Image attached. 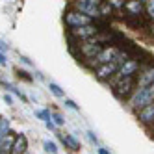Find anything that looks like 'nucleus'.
<instances>
[{"label": "nucleus", "mask_w": 154, "mask_h": 154, "mask_svg": "<svg viewBox=\"0 0 154 154\" xmlns=\"http://www.w3.org/2000/svg\"><path fill=\"white\" fill-rule=\"evenodd\" d=\"M108 84L112 85V91H113L115 98H119L121 102H126L132 97V93L136 91V87H137L136 76H121L119 72H115Z\"/></svg>", "instance_id": "f257e3e1"}, {"label": "nucleus", "mask_w": 154, "mask_h": 154, "mask_svg": "<svg viewBox=\"0 0 154 154\" xmlns=\"http://www.w3.org/2000/svg\"><path fill=\"white\" fill-rule=\"evenodd\" d=\"M150 102H154V85H150V87H136V91L132 93V97L126 100L128 108L134 113L139 112L141 108H145Z\"/></svg>", "instance_id": "f03ea898"}, {"label": "nucleus", "mask_w": 154, "mask_h": 154, "mask_svg": "<svg viewBox=\"0 0 154 154\" xmlns=\"http://www.w3.org/2000/svg\"><path fill=\"white\" fill-rule=\"evenodd\" d=\"M63 23H65L67 28H80V26H85V24H91L93 19L87 17L82 11H78V9L69 8L67 11H65V15H63Z\"/></svg>", "instance_id": "7ed1b4c3"}, {"label": "nucleus", "mask_w": 154, "mask_h": 154, "mask_svg": "<svg viewBox=\"0 0 154 154\" xmlns=\"http://www.w3.org/2000/svg\"><path fill=\"white\" fill-rule=\"evenodd\" d=\"M102 4V0H72L71 8L78 9V11L85 13L87 17H91L93 20L100 19V13H98V6Z\"/></svg>", "instance_id": "20e7f679"}, {"label": "nucleus", "mask_w": 154, "mask_h": 154, "mask_svg": "<svg viewBox=\"0 0 154 154\" xmlns=\"http://www.w3.org/2000/svg\"><path fill=\"white\" fill-rule=\"evenodd\" d=\"M98 34V28H97V24L95 23H91V24H85V26H80V28H69V32H67V35L69 37H72V39H76V41H87V39H91V37H95Z\"/></svg>", "instance_id": "39448f33"}, {"label": "nucleus", "mask_w": 154, "mask_h": 154, "mask_svg": "<svg viewBox=\"0 0 154 154\" xmlns=\"http://www.w3.org/2000/svg\"><path fill=\"white\" fill-rule=\"evenodd\" d=\"M102 48H104V45L97 43L93 37L87 39V41H82L80 43V60H93V58H97L98 54H100Z\"/></svg>", "instance_id": "423d86ee"}, {"label": "nucleus", "mask_w": 154, "mask_h": 154, "mask_svg": "<svg viewBox=\"0 0 154 154\" xmlns=\"http://www.w3.org/2000/svg\"><path fill=\"white\" fill-rule=\"evenodd\" d=\"M136 80H137V87L154 85V61H147L139 69V72L136 74Z\"/></svg>", "instance_id": "0eeeda50"}, {"label": "nucleus", "mask_w": 154, "mask_h": 154, "mask_svg": "<svg viewBox=\"0 0 154 154\" xmlns=\"http://www.w3.org/2000/svg\"><path fill=\"white\" fill-rule=\"evenodd\" d=\"M119 71V63L117 61H109V63H100L98 67H95L93 74H95V78L97 80H100V82H109L112 80V76Z\"/></svg>", "instance_id": "6e6552de"}, {"label": "nucleus", "mask_w": 154, "mask_h": 154, "mask_svg": "<svg viewBox=\"0 0 154 154\" xmlns=\"http://www.w3.org/2000/svg\"><path fill=\"white\" fill-rule=\"evenodd\" d=\"M136 119L139 121V125H143L145 128H150L154 123V102L147 104L145 108H141L139 112H136Z\"/></svg>", "instance_id": "1a4fd4ad"}, {"label": "nucleus", "mask_w": 154, "mask_h": 154, "mask_svg": "<svg viewBox=\"0 0 154 154\" xmlns=\"http://www.w3.org/2000/svg\"><path fill=\"white\" fill-rule=\"evenodd\" d=\"M125 13L128 17H143L145 15V4L139 0H125Z\"/></svg>", "instance_id": "9d476101"}, {"label": "nucleus", "mask_w": 154, "mask_h": 154, "mask_svg": "<svg viewBox=\"0 0 154 154\" xmlns=\"http://www.w3.org/2000/svg\"><path fill=\"white\" fill-rule=\"evenodd\" d=\"M98 63H109V61H117L119 63V47H104L100 54L97 56Z\"/></svg>", "instance_id": "9b49d317"}, {"label": "nucleus", "mask_w": 154, "mask_h": 154, "mask_svg": "<svg viewBox=\"0 0 154 154\" xmlns=\"http://www.w3.org/2000/svg\"><path fill=\"white\" fill-rule=\"evenodd\" d=\"M15 137L17 134L13 130H9L8 134L0 139V154H11V149H13V143H15Z\"/></svg>", "instance_id": "f8f14e48"}, {"label": "nucleus", "mask_w": 154, "mask_h": 154, "mask_svg": "<svg viewBox=\"0 0 154 154\" xmlns=\"http://www.w3.org/2000/svg\"><path fill=\"white\" fill-rule=\"evenodd\" d=\"M58 137L61 139V143H63V145L67 147V149H71L72 152H78V150L82 149V145H80V141L76 139V137H74L72 134H65V136H63V134H58Z\"/></svg>", "instance_id": "ddd939ff"}, {"label": "nucleus", "mask_w": 154, "mask_h": 154, "mask_svg": "<svg viewBox=\"0 0 154 154\" xmlns=\"http://www.w3.org/2000/svg\"><path fill=\"white\" fill-rule=\"evenodd\" d=\"M28 150V139L24 134H17L15 137V143H13V149H11V154H26Z\"/></svg>", "instance_id": "4468645a"}, {"label": "nucleus", "mask_w": 154, "mask_h": 154, "mask_svg": "<svg viewBox=\"0 0 154 154\" xmlns=\"http://www.w3.org/2000/svg\"><path fill=\"white\" fill-rule=\"evenodd\" d=\"M98 13H100V19L104 20H112L113 13H115V9L112 8V4L108 2V0H102V4L98 6Z\"/></svg>", "instance_id": "2eb2a0df"}, {"label": "nucleus", "mask_w": 154, "mask_h": 154, "mask_svg": "<svg viewBox=\"0 0 154 154\" xmlns=\"http://www.w3.org/2000/svg\"><path fill=\"white\" fill-rule=\"evenodd\" d=\"M145 19L150 24H154V0H147L145 2Z\"/></svg>", "instance_id": "dca6fc26"}, {"label": "nucleus", "mask_w": 154, "mask_h": 154, "mask_svg": "<svg viewBox=\"0 0 154 154\" xmlns=\"http://www.w3.org/2000/svg\"><path fill=\"white\" fill-rule=\"evenodd\" d=\"M48 89H50V93H52L54 97H58V98H65V91L61 89V87H60L56 82H50V84H48Z\"/></svg>", "instance_id": "f3484780"}, {"label": "nucleus", "mask_w": 154, "mask_h": 154, "mask_svg": "<svg viewBox=\"0 0 154 154\" xmlns=\"http://www.w3.org/2000/svg\"><path fill=\"white\" fill-rule=\"evenodd\" d=\"M9 130H11L9 128V119L8 117H0V139H2Z\"/></svg>", "instance_id": "a211bd4d"}, {"label": "nucleus", "mask_w": 154, "mask_h": 154, "mask_svg": "<svg viewBox=\"0 0 154 154\" xmlns=\"http://www.w3.org/2000/svg\"><path fill=\"white\" fill-rule=\"evenodd\" d=\"M50 119L54 121V125H56V126H63L65 125V117L61 113H58V112H50Z\"/></svg>", "instance_id": "6ab92c4d"}, {"label": "nucleus", "mask_w": 154, "mask_h": 154, "mask_svg": "<svg viewBox=\"0 0 154 154\" xmlns=\"http://www.w3.org/2000/svg\"><path fill=\"white\" fill-rule=\"evenodd\" d=\"M43 147H45V150L47 152H50V154H56L58 152V145H56V143H54V141H45V143H43Z\"/></svg>", "instance_id": "aec40b11"}, {"label": "nucleus", "mask_w": 154, "mask_h": 154, "mask_svg": "<svg viewBox=\"0 0 154 154\" xmlns=\"http://www.w3.org/2000/svg\"><path fill=\"white\" fill-rule=\"evenodd\" d=\"M115 11H125V0H108Z\"/></svg>", "instance_id": "412c9836"}, {"label": "nucleus", "mask_w": 154, "mask_h": 154, "mask_svg": "<svg viewBox=\"0 0 154 154\" xmlns=\"http://www.w3.org/2000/svg\"><path fill=\"white\" fill-rule=\"evenodd\" d=\"M35 117L41 119V121H48V119H50V112H48V109H37V112H35Z\"/></svg>", "instance_id": "4be33fe9"}, {"label": "nucleus", "mask_w": 154, "mask_h": 154, "mask_svg": "<svg viewBox=\"0 0 154 154\" xmlns=\"http://www.w3.org/2000/svg\"><path fill=\"white\" fill-rule=\"evenodd\" d=\"M17 76L19 78H23V80H26V82H32L34 80V76H30L26 71H23V69H17Z\"/></svg>", "instance_id": "5701e85b"}, {"label": "nucleus", "mask_w": 154, "mask_h": 154, "mask_svg": "<svg viewBox=\"0 0 154 154\" xmlns=\"http://www.w3.org/2000/svg\"><path fill=\"white\" fill-rule=\"evenodd\" d=\"M65 106H67L69 109H74V112H80V106L76 104L74 100H71V98H65Z\"/></svg>", "instance_id": "b1692460"}, {"label": "nucleus", "mask_w": 154, "mask_h": 154, "mask_svg": "<svg viewBox=\"0 0 154 154\" xmlns=\"http://www.w3.org/2000/svg\"><path fill=\"white\" fill-rule=\"evenodd\" d=\"M45 126H47V128H48L50 132H54V130H56V128H58L56 125H54V121H52V119H48V121H45Z\"/></svg>", "instance_id": "393cba45"}, {"label": "nucleus", "mask_w": 154, "mask_h": 154, "mask_svg": "<svg viewBox=\"0 0 154 154\" xmlns=\"http://www.w3.org/2000/svg\"><path fill=\"white\" fill-rule=\"evenodd\" d=\"M87 137H89V141L95 143V145L98 143V139H97V136H95V132H91V130H87Z\"/></svg>", "instance_id": "a878e982"}, {"label": "nucleus", "mask_w": 154, "mask_h": 154, "mask_svg": "<svg viewBox=\"0 0 154 154\" xmlns=\"http://www.w3.org/2000/svg\"><path fill=\"white\" fill-rule=\"evenodd\" d=\"M0 65H2V67H6V65H8V58H6L4 52H0Z\"/></svg>", "instance_id": "bb28decb"}, {"label": "nucleus", "mask_w": 154, "mask_h": 154, "mask_svg": "<svg viewBox=\"0 0 154 154\" xmlns=\"http://www.w3.org/2000/svg\"><path fill=\"white\" fill-rule=\"evenodd\" d=\"M4 102H6L8 106H11V104H13V98H11V95H4Z\"/></svg>", "instance_id": "cd10ccee"}, {"label": "nucleus", "mask_w": 154, "mask_h": 154, "mask_svg": "<svg viewBox=\"0 0 154 154\" xmlns=\"http://www.w3.org/2000/svg\"><path fill=\"white\" fill-rule=\"evenodd\" d=\"M6 50H8V45L4 41H0V52H6Z\"/></svg>", "instance_id": "c85d7f7f"}, {"label": "nucleus", "mask_w": 154, "mask_h": 154, "mask_svg": "<svg viewBox=\"0 0 154 154\" xmlns=\"http://www.w3.org/2000/svg\"><path fill=\"white\" fill-rule=\"evenodd\" d=\"M98 154H109V150L104 149V147H98Z\"/></svg>", "instance_id": "c756f323"}, {"label": "nucleus", "mask_w": 154, "mask_h": 154, "mask_svg": "<svg viewBox=\"0 0 154 154\" xmlns=\"http://www.w3.org/2000/svg\"><path fill=\"white\" fill-rule=\"evenodd\" d=\"M149 132H150V137L154 139V126H152V128H149Z\"/></svg>", "instance_id": "7c9ffc66"}, {"label": "nucleus", "mask_w": 154, "mask_h": 154, "mask_svg": "<svg viewBox=\"0 0 154 154\" xmlns=\"http://www.w3.org/2000/svg\"><path fill=\"white\" fill-rule=\"evenodd\" d=\"M152 126H154V123H152ZM152 126H150V128H152Z\"/></svg>", "instance_id": "2f4dec72"}, {"label": "nucleus", "mask_w": 154, "mask_h": 154, "mask_svg": "<svg viewBox=\"0 0 154 154\" xmlns=\"http://www.w3.org/2000/svg\"><path fill=\"white\" fill-rule=\"evenodd\" d=\"M69 154H71V152H69Z\"/></svg>", "instance_id": "473e14b6"}]
</instances>
